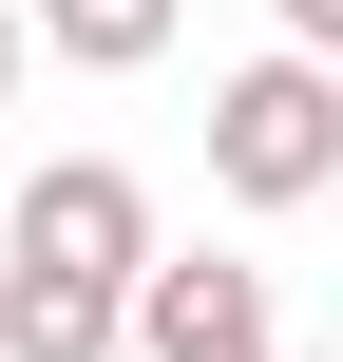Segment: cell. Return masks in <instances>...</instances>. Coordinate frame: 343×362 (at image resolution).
Here are the masks:
<instances>
[{
	"label": "cell",
	"mask_w": 343,
	"mask_h": 362,
	"mask_svg": "<svg viewBox=\"0 0 343 362\" xmlns=\"http://www.w3.org/2000/svg\"><path fill=\"white\" fill-rule=\"evenodd\" d=\"M0 362H134V286L19 267V248H0Z\"/></svg>",
	"instance_id": "4"
},
{
	"label": "cell",
	"mask_w": 343,
	"mask_h": 362,
	"mask_svg": "<svg viewBox=\"0 0 343 362\" xmlns=\"http://www.w3.org/2000/svg\"><path fill=\"white\" fill-rule=\"evenodd\" d=\"M19 57H38V0H0V95H19Z\"/></svg>",
	"instance_id": "6"
},
{
	"label": "cell",
	"mask_w": 343,
	"mask_h": 362,
	"mask_svg": "<svg viewBox=\"0 0 343 362\" xmlns=\"http://www.w3.org/2000/svg\"><path fill=\"white\" fill-rule=\"evenodd\" d=\"M210 191L229 210H325L343 191V57H248L229 95H210Z\"/></svg>",
	"instance_id": "1"
},
{
	"label": "cell",
	"mask_w": 343,
	"mask_h": 362,
	"mask_svg": "<svg viewBox=\"0 0 343 362\" xmlns=\"http://www.w3.org/2000/svg\"><path fill=\"white\" fill-rule=\"evenodd\" d=\"M134 362H286L267 267H229V248H153V286H134Z\"/></svg>",
	"instance_id": "3"
},
{
	"label": "cell",
	"mask_w": 343,
	"mask_h": 362,
	"mask_svg": "<svg viewBox=\"0 0 343 362\" xmlns=\"http://www.w3.org/2000/svg\"><path fill=\"white\" fill-rule=\"evenodd\" d=\"M0 248H19V267H95V286H153V191H134L115 153H57V172L0 210Z\"/></svg>",
	"instance_id": "2"
},
{
	"label": "cell",
	"mask_w": 343,
	"mask_h": 362,
	"mask_svg": "<svg viewBox=\"0 0 343 362\" xmlns=\"http://www.w3.org/2000/svg\"><path fill=\"white\" fill-rule=\"evenodd\" d=\"M172 19H191V0H38V57H57V76H153Z\"/></svg>",
	"instance_id": "5"
},
{
	"label": "cell",
	"mask_w": 343,
	"mask_h": 362,
	"mask_svg": "<svg viewBox=\"0 0 343 362\" xmlns=\"http://www.w3.org/2000/svg\"><path fill=\"white\" fill-rule=\"evenodd\" d=\"M286 38H306V57H343V0H286Z\"/></svg>",
	"instance_id": "7"
}]
</instances>
